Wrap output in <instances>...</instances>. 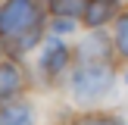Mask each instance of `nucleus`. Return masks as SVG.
Segmentation results:
<instances>
[{"label":"nucleus","mask_w":128,"mask_h":125,"mask_svg":"<svg viewBox=\"0 0 128 125\" xmlns=\"http://www.w3.org/2000/svg\"><path fill=\"white\" fill-rule=\"evenodd\" d=\"M50 6H53V12L56 16H81L84 12V6H88V0H50Z\"/></svg>","instance_id":"nucleus-7"},{"label":"nucleus","mask_w":128,"mask_h":125,"mask_svg":"<svg viewBox=\"0 0 128 125\" xmlns=\"http://www.w3.org/2000/svg\"><path fill=\"white\" fill-rule=\"evenodd\" d=\"M116 47L122 56H128V12L119 16V22H116Z\"/></svg>","instance_id":"nucleus-9"},{"label":"nucleus","mask_w":128,"mask_h":125,"mask_svg":"<svg viewBox=\"0 0 128 125\" xmlns=\"http://www.w3.org/2000/svg\"><path fill=\"white\" fill-rule=\"evenodd\" d=\"M72 28H75V22H69V19H62V16H60V22L53 25V31H72Z\"/></svg>","instance_id":"nucleus-11"},{"label":"nucleus","mask_w":128,"mask_h":125,"mask_svg":"<svg viewBox=\"0 0 128 125\" xmlns=\"http://www.w3.org/2000/svg\"><path fill=\"white\" fill-rule=\"evenodd\" d=\"M19 88H22V72H19V66L3 62V66H0V103L10 100V97H16Z\"/></svg>","instance_id":"nucleus-5"},{"label":"nucleus","mask_w":128,"mask_h":125,"mask_svg":"<svg viewBox=\"0 0 128 125\" xmlns=\"http://www.w3.org/2000/svg\"><path fill=\"white\" fill-rule=\"evenodd\" d=\"M103 44H106V38H103V34L88 38V41L81 44V56H84V60H94V56H97V60H106V56L100 53V47H103Z\"/></svg>","instance_id":"nucleus-8"},{"label":"nucleus","mask_w":128,"mask_h":125,"mask_svg":"<svg viewBox=\"0 0 128 125\" xmlns=\"http://www.w3.org/2000/svg\"><path fill=\"white\" fill-rule=\"evenodd\" d=\"M34 116H31L28 103H6L0 110V125H31Z\"/></svg>","instance_id":"nucleus-6"},{"label":"nucleus","mask_w":128,"mask_h":125,"mask_svg":"<svg viewBox=\"0 0 128 125\" xmlns=\"http://www.w3.org/2000/svg\"><path fill=\"white\" fill-rule=\"evenodd\" d=\"M112 88V72L106 62H91L81 66L72 75V97L78 103H97L100 97H106V91Z\"/></svg>","instance_id":"nucleus-1"},{"label":"nucleus","mask_w":128,"mask_h":125,"mask_svg":"<svg viewBox=\"0 0 128 125\" xmlns=\"http://www.w3.org/2000/svg\"><path fill=\"white\" fill-rule=\"evenodd\" d=\"M66 62H69V50H66V44H62L60 38H50V41L44 44L41 56H38L41 72H44V75H60L62 69H66Z\"/></svg>","instance_id":"nucleus-3"},{"label":"nucleus","mask_w":128,"mask_h":125,"mask_svg":"<svg viewBox=\"0 0 128 125\" xmlns=\"http://www.w3.org/2000/svg\"><path fill=\"white\" fill-rule=\"evenodd\" d=\"M88 125H122V119H116V116H100V119H91Z\"/></svg>","instance_id":"nucleus-10"},{"label":"nucleus","mask_w":128,"mask_h":125,"mask_svg":"<svg viewBox=\"0 0 128 125\" xmlns=\"http://www.w3.org/2000/svg\"><path fill=\"white\" fill-rule=\"evenodd\" d=\"M112 12H116V0H88V6H84V22L88 25H103V22H110L112 19Z\"/></svg>","instance_id":"nucleus-4"},{"label":"nucleus","mask_w":128,"mask_h":125,"mask_svg":"<svg viewBox=\"0 0 128 125\" xmlns=\"http://www.w3.org/2000/svg\"><path fill=\"white\" fill-rule=\"evenodd\" d=\"M125 81H128V75H125Z\"/></svg>","instance_id":"nucleus-12"},{"label":"nucleus","mask_w":128,"mask_h":125,"mask_svg":"<svg viewBox=\"0 0 128 125\" xmlns=\"http://www.w3.org/2000/svg\"><path fill=\"white\" fill-rule=\"evenodd\" d=\"M38 25H41V10L34 6V0H6L0 6V34L16 38Z\"/></svg>","instance_id":"nucleus-2"}]
</instances>
